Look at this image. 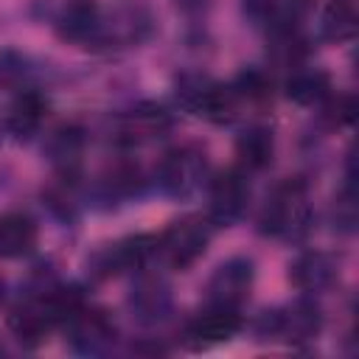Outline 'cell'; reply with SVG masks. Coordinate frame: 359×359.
<instances>
[{"instance_id":"obj_8","label":"cell","mask_w":359,"mask_h":359,"mask_svg":"<svg viewBox=\"0 0 359 359\" xmlns=\"http://www.w3.org/2000/svg\"><path fill=\"white\" fill-rule=\"evenodd\" d=\"M252 286H255V261L247 255H233L210 272L205 283V300L208 306L241 311V306L250 300Z\"/></svg>"},{"instance_id":"obj_27","label":"cell","mask_w":359,"mask_h":359,"mask_svg":"<svg viewBox=\"0 0 359 359\" xmlns=\"http://www.w3.org/2000/svg\"><path fill=\"white\" fill-rule=\"evenodd\" d=\"M3 297H6V286H3V280H0V303H3Z\"/></svg>"},{"instance_id":"obj_26","label":"cell","mask_w":359,"mask_h":359,"mask_svg":"<svg viewBox=\"0 0 359 359\" xmlns=\"http://www.w3.org/2000/svg\"><path fill=\"white\" fill-rule=\"evenodd\" d=\"M171 6L177 8V14H182L185 20H202L208 11H210V6H213V0H171Z\"/></svg>"},{"instance_id":"obj_3","label":"cell","mask_w":359,"mask_h":359,"mask_svg":"<svg viewBox=\"0 0 359 359\" xmlns=\"http://www.w3.org/2000/svg\"><path fill=\"white\" fill-rule=\"evenodd\" d=\"M208 180H210V160L205 149L194 143L168 149L151 171V185L165 199H174V202H185L196 196L208 185Z\"/></svg>"},{"instance_id":"obj_17","label":"cell","mask_w":359,"mask_h":359,"mask_svg":"<svg viewBox=\"0 0 359 359\" xmlns=\"http://www.w3.org/2000/svg\"><path fill=\"white\" fill-rule=\"evenodd\" d=\"M101 14H104V8L98 3L73 0L56 14L53 28H56L59 39H65L70 45L95 48L98 45V34H101Z\"/></svg>"},{"instance_id":"obj_12","label":"cell","mask_w":359,"mask_h":359,"mask_svg":"<svg viewBox=\"0 0 359 359\" xmlns=\"http://www.w3.org/2000/svg\"><path fill=\"white\" fill-rule=\"evenodd\" d=\"M149 182H151V177H146L137 163L118 160V163L107 165L93 180V185L87 188V199L98 208H115V205H123V202L143 196Z\"/></svg>"},{"instance_id":"obj_7","label":"cell","mask_w":359,"mask_h":359,"mask_svg":"<svg viewBox=\"0 0 359 359\" xmlns=\"http://www.w3.org/2000/svg\"><path fill=\"white\" fill-rule=\"evenodd\" d=\"M205 191H208L205 216L213 227H233L247 216L252 188H250V174L241 165H230L210 174Z\"/></svg>"},{"instance_id":"obj_14","label":"cell","mask_w":359,"mask_h":359,"mask_svg":"<svg viewBox=\"0 0 359 359\" xmlns=\"http://www.w3.org/2000/svg\"><path fill=\"white\" fill-rule=\"evenodd\" d=\"M339 280V261L325 250H303L289 264V283L300 294H323Z\"/></svg>"},{"instance_id":"obj_11","label":"cell","mask_w":359,"mask_h":359,"mask_svg":"<svg viewBox=\"0 0 359 359\" xmlns=\"http://www.w3.org/2000/svg\"><path fill=\"white\" fill-rule=\"evenodd\" d=\"M171 126H174V118L163 104L143 101L112 118V140L132 149V146L163 137L165 132H171Z\"/></svg>"},{"instance_id":"obj_25","label":"cell","mask_w":359,"mask_h":359,"mask_svg":"<svg viewBox=\"0 0 359 359\" xmlns=\"http://www.w3.org/2000/svg\"><path fill=\"white\" fill-rule=\"evenodd\" d=\"M323 112V121L328 123V126H348V123H353V115H356V98H353V93H328L320 104H317Z\"/></svg>"},{"instance_id":"obj_2","label":"cell","mask_w":359,"mask_h":359,"mask_svg":"<svg viewBox=\"0 0 359 359\" xmlns=\"http://www.w3.org/2000/svg\"><path fill=\"white\" fill-rule=\"evenodd\" d=\"M323 325H325V314L317 297L300 294L286 306L261 311L252 323V331H255V339L261 342H286L292 348H300L314 342Z\"/></svg>"},{"instance_id":"obj_21","label":"cell","mask_w":359,"mask_h":359,"mask_svg":"<svg viewBox=\"0 0 359 359\" xmlns=\"http://www.w3.org/2000/svg\"><path fill=\"white\" fill-rule=\"evenodd\" d=\"M236 157L247 174L264 171L275 160V132L269 123H247L236 137Z\"/></svg>"},{"instance_id":"obj_9","label":"cell","mask_w":359,"mask_h":359,"mask_svg":"<svg viewBox=\"0 0 359 359\" xmlns=\"http://www.w3.org/2000/svg\"><path fill=\"white\" fill-rule=\"evenodd\" d=\"M126 306H129V314L140 325L165 323L174 311V294H171L168 278L163 272H157L154 266H146V269L135 272L132 289L126 294Z\"/></svg>"},{"instance_id":"obj_1","label":"cell","mask_w":359,"mask_h":359,"mask_svg":"<svg viewBox=\"0 0 359 359\" xmlns=\"http://www.w3.org/2000/svg\"><path fill=\"white\" fill-rule=\"evenodd\" d=\"M314 222V205L309 182L300 177L278 182L261 210H258V233L275 241H303Z\"/></svg>"},{"instance_id":"obj_19","label":"cell","mask_w":359,"mask_h":359,"mask_svg":"<svg viewBox=\"0 0 359 359\" xmlns=\"http://www.w3.org/2000/svg\"><path fill=\"white\" fill-rule=\"evenodd\" d=\"M87 149V132L79 123H62L45 137V157L59 174H79Z\"/></svg>"},{"instance_id":"obj_13","label":"cell","mask_w":359,"mask_h":359,"mask_svg":"<svg viewBox=\"0 0 359 359\" xmlns=\"http://www.w3.org/2000/svg\"><path fill=\"white\" fill-rule=\"evenodd\" d=\"M241 328H244L241 311L205 306V311H199L182 325V345L191 351H208L222 342H230Z\"/></svg>"},{"instance_id":"obj_22","label":"cell","mask_w":359,"mask_h":359,"mask_svg":"<svg viewBox=\"0 0 359 359\" xmlns=\"http://www.w3.org/2000/svg\"><path fill=\"white\" fill-rule=\"evenodd\" d=\"M331 76L328 70L317 67V65H297L289 70L286 81H283V93L289 101L300 104V107H317L328 93H331Z\"/></svg>"},{"instance_id":"obj_16","label":"cell","mask_w":359,"mask_h":359,"mask_svg":"<svg viewBox=\"0 0 359 359\" xmlns=\"http://www.w3.org/2000/svg\"><path fill=\"white\" fill-rule=\"evenodd\" d=\"M314 0H241L244 17L266 34L300 28Z\"/></svg>"},{"instance_id":"obj_20","label":"cell","mask_w":359,"mask_h":359,"mask_svg":"<svg viewBox=\"0 0 359 359\" xmlns=\"http://www.w3.org/2000/svg\"><path fill=\"white\" fill-rule=\"evenodd\" d=\"M39 244V224L25 210L0 213V258H25Z\"/></svg>"},{"instance_id":"obj_15","label":"cell","mask_w":359,"mask_h":359,"mask_svg":"<svg viewBox=\"0 0 359 359\" xmlns=\"http://www.w3.org/2000/svg\"><path fill=\"white\" fill-rule=\"evenodd\" d=\"M151 34V17L140 6H121L101 14V34L95 48H129Z\"/></svg>"},{"instance_id":"obj_5","label":"cell","mask_w":359,"mask_h":359,"mask_svg":"<svg viewBox=\"0 0 359 359\" xmlns=\"http://www.w3.org/2000/svg\"><path fill=\"white\" fill-rule=\"evenodd\" d=\"M210 238H213V224L208 222V216L185 213L157 236V261L185 272L208 252Z\"/></svg>"},{"instance_id":"obj_23","label":"cell","mask_w":359,"mask_h":359,"mask_svg":"<svg viewBox=\"0 0 359 359\" xmlns=\"http://www.w3.org/2000/svg\"><path fill=\"white\" fill-rule=\"evenodd\" d=\"M356 22H359L356 0H331L323 11L320 31L331 42H348L356 34Z\"/></svg>"},{"instance_id":"obj_28","label":"cell","mask_w":359,"mask_h":359,"mask_svg":"<svg viewBox=\"0 0 359 359\" xmlns=\"http://www.w3.org/2000/svg\"><path fill=\"white\" fill-rule=\"evenodd\" d=\"M3 132H6V121L0 118V140H3Z\"/></svg>"},{"instance_id":"obj_6","label":"cell","mask_w":359,"mask_h":359,"mask_svg":"<svg viewBox=\"0 0 359 359\" xmlns=\"http://www.w3.org/2000/svg\"><path fill=\"white\" fill-rule=\"evenodd\" d=\"M157 261V236H126L109 244H101L87 258V272L95 280H109L118 275H135Z\"/></svg>"},{"instance_id":"obj_4","label":"cell","mask_w":359,"mask_h":359,"mask_svg":"<svg viewBox=\"0 0 359 359\" xmlns=\"http://www.w3.org/2000/svg\"><path fill=\"white\" fill-rule=\"evenodd\" d=\"M174 93L182 109L210 121V123H230L241 115V101L236 90L216 79H210L202 70H182L174 79Z\"/></svg>"},{"instance_id":"obj_10","label":"cell","mask_w":359,"mask_h":359,"mask_svg":"<svg viewBox=\"0 0 359 359\" xmlns=\"http://www.w3.org/2000/svg\"><path fill=\"white\" fill-rule=\"evenodd\" d=\"M67 342L76 353L81 356H107L112 353L115 342H118V325L115 320L95 306H81L67 323Z\"/></svg>"},{"instance_id":"obj_18","label":"cell","mask_w":359,"mask_h":359,"mask_svg":"<svg viewBox=\"0 0 359 359\" xmlns=\"http://www.w3.org/2000/svg\"><path fill=\"white\" fill-rule=\"evenodd\" d=\"M48 115V98L36 90V87H25L20 93H14L8 112H6V132L17 140V143H28L39 135L42 123Z\"/></svg>"},{"instance_id":"obj_24","label":"cell","mask_w":359,"mask_h":359,"mask_svg":"<svg viewBox=\"0 0 359 359\" xmlns=\"http://www.w3.org/2000/svg\"><path fill=\"white\" fill-rule=\"evenodd\" d=\"M34 79V62L17 48H0V93H20Z\"/></svg>"}]
</instances>
